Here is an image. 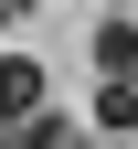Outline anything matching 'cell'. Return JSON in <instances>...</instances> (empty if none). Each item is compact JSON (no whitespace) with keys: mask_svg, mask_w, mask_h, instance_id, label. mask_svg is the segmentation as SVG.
I'll list each match as a JSON object with an SVG mask.
<instances>
[{"mask_svg":"<svg viewBox=\"0 0 138 149\" xmlns=\"http://www.w3.org/2000/svg\"><path fill=\"white\" fill-rule=\"evenodd\" d=\"M11 149H85V139H74V128H64V117H53V107H43V117H32L21 139H11Z\"/></svg>","mask_w":138,"mask_h":149,"instance_id":"277c9868","label":"cell"},{"mask_svg":"<svg viewBox=\"0 0 138 149\" xmlns=\"http://www.w3.org/2000/svg\"><path fill=\"white\" fill-rule=\"evenodd\" d=\"M43 107H53V85H43V64H21V53H0V128L21 139V128L43 117Z\"/></svg>","mask_w":138,"mask_h":149,"instance_id":"6da1fadb","label":"cell"},{"mask_svg":"<svg viewBox=\"0 0 138 149\" xmlns=\"http://www.w3.org/2000/svg\"><path fill=\"white\" fill-rule=\"evenodd\" d=\"M96 74H106V85H138V22H128V11L96 22Z\"/></svg>","mask_w":138,"mask_h":149,"instance_id":"7a4b0ae2","label":"cell"},{"mask_svg":"<svg viewBox=\"0 0 138 149\" xmlns=\"http://www.w3.org/2000/svg\"><path fill=\"white\" fill-rule=\"evenodd\" d=\"M138 139V85H96V149H128Z\"/></svg>","mask_w":138,"mask_h":149,"instance_id":"3957f363","label":"cell"}]
</instances>
